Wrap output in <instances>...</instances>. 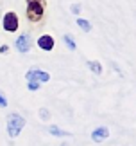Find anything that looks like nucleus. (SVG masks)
<instances>
[{
  "mask_svg": "<svg viewBox=\"0 0 136 146\" xmlns=\"http://www.w3.org/2000/svg\"><path fill=\"white\" fill-rule=\"evenodd\" d=\"M47 13V0H27L25 15L31 24H39Z\"/></svg>",
  "mask_w": 136,
  "mask_h": 146,
  "instance_id": "nucleus-1",
  "label": "nucleus"
},
{
  "mask_svg": "<svg viewBox=\"0 0 136 146\" xmlns=\"http://www.w3.org/2000/svg\"><path fill=\"white\" fill-rule=\"evenodd\" d=\"M25 117L18 114V112H11V114L7 115V119H5V130H7V135L11 139H16L22 133V130H24L25 126Z\"/></svg>",
  "mask_w": 136,
  "mask_h": 146,
  "instance_id": "nucleus-2",
  "label": "nucleus"
},
{
  "mask_svg": "<svg viewBox=\"0 0 136 146\" xmlns=\"http://www.w3.org/2000/svg\"><path fill=\"white\" fill-rule=\"evenodd\" d=\"M2 27H4V31H7V33H16L20 29L18 15H16L14 11H7V13L2 16Z\"/></svg>",
  "mask_w": 136,
  "mask_h": 146,
  "instance_id": "nucleus-3",
  "label": "nucleus"
},
{
  "mask_svg": "<svg viewBox=\"0 0 136 146\" xmlns=\"http://www.w3.org/2000/svg\"><path fill=\"white\" fill-rule=\"evenodd\" d=\"M34 45V42H32V36H31V33H22V35L14 40V47L18 52L22 54H25V52H29V50L32 49Z\"/></svg>",
  "mask_w": 136,
  "mask_h": 146,
  "instance_id": "nucleus-4",
  "label": "nucleus"
},
{
  "mask_svg": "<svg viewBox=\"0 0 136 146\" xmlns=\"http://www.w3.org/2000/svg\"><path fill=\"white\" fill-rule=\"evenodd\" d=\"M25 80L27 81H38V83H47L50 80V74L47 70H41V69H29L25 74Z\"/></svg>",
  "mask_w": 136,
  "mask_h": 146,
  "instance_id": "nucleus-5",
  "label": "nucleus"
},
{
  "mask_svg": "<svg viewBox=\"0 0 136 146\" xmlns=\"http://www.w3.org/2000/svg\"><path fill=\"white\" fill-rule=\"evenodd\" d=\"M36 45L41 50L50 52V50H54V47H56V40H54V36H50V35H41L36 40Z\"/></svg>",
  "mask_w": 136,
  "mask_h": 146,
  "instance_id": "nucleus-6",
  "label": "nucleus"
},
{
  "mask_svg": "<svg viewBox=\"0 0 136 146\" xmlns=\"http://www.w3.org/2000/svg\"><path fill=\"white\" fill-rule=\"evenodd\" d=\"M107 137H109L107 126H99L92 132V141H95V143H102V141H106Z\"/></svg>",
  "mask_w": 136,
  "mask_h": 146,
  "instance_id": "nucleus-7",
  "label": "nucleus"
},
{
  "mask_svg": "<svg viewBox=\"0 0 136 146\" xmlns=\"http://www.w3.org/2000/svg\"><path fill=\"white\" fill-rule=\"evenodd\" d=\"M48 133H50V135H54V137H72L73 135L72 132H65V130H61V128L56 126V125H50L48 126Z\"/></svg>",
  "mask_w": 136,
  "mask_h": 146,
  "instance_id": "nucleus-8",
  "label": "nucleus"
},
{
  "mask_svg": "<svg viewBox=\"0 0 136 146\" xmlns=\"http://www.w3.org/2000/svg\"><path fill=\"white\" fill-rule=\"evenodd\" d=\"M88 69L92 70L93 74H97V76L102 74V65H100V61H97V60H90L88 61Z\"/></svg>",
  "mask_w": 136,
  "mask_h": 146,
  "instance_id": "nucleus-9",
  "label": "nucleus"
},
{
  "mask_svg": "<svg viewBox=\"0 0 136 146\" xmlns=\"http://www.w3.org/2000/svg\"><path fill=\"white\" fill-rule=\"evenodd\" d=\"M75 24H77V27H79V29H81V31H84V33H90V31H92V24H90L88 20H84V18H79V16H77Z\"/></svg>",
  "mask_w": 136,
  "mask_h": 146,
  "instance_id": "nucleus-10",
  "label": "nucleus"
},
{
  "mask_svg": "<svg viewBox=\"0 0 136 146\" xmlns=\"http://www.w3.org/2000/svg\"><path fill=\"white\" fill-rule=\"evenodd\" d=\"M63 42H65V45L70 50H75L77 49V43H75V40H73L72 35H63Z\"/></svg>",
  "mask_w": 136,
  "mask_h": 146,
  "instance_id": "nucleus-11",
  "label": "nucleus"
},
{
  "mask_svg": "<svg viewBox=\"0 0 136 146\" xmlns=\"http://www.w3.org/2000/svg\"><path fill=\"white\" fill-rule=\"evenodd\" d=\"M38 115H39V119H41V121H48L50 119V112H48V108H45V106L38 110Z\"/></svg>",
  "mask_w": 136,
  "mask_h": 146,
  "instance_id": "nucleus-12",
  "label": "nucleus"
},
{
  "mask_svg": "<svg viewBox=\"0 0 136 146\" xmlns=\"http://www.w3.org/2000/svg\"><path fill=\"white\" fill-rule=\"evenodd\" d=\"M39 85H41V83H38V81H27V88H29L31 92L39 90Z\"/></svg>",
  "mask_w": 136,
  "mask_h": 146,
  "instance_id": "nucleus-13",
  "label": "nucleus"
},
{
  "mask_svg": "<svg viewBox=\"0 0 136 146\" xmlns=\"http://www.w3.org/2000/svg\"><path fill=\"white\" fill-rule=\"evenodd\" d=\"M81 9H82V5H81V4H72V5H70V11H72V15H75V16H79V13H81Z\"/></svg>",
  "mask_w": 136,
  "mask_h": 146,
  "instance_id": "nucleus-14",
  "label": "nucleus"
},
{
  "mask_svg": "<svg viewBox=\"0 0 136 146\" xmlns=\"http://www.w3.org/2000/svg\"><path fill=\"white\" fill-rule=\"evenodd\" d=\"M5 106H7V98L0 92V108H5Z\"/></svg>",
  "mask_w": 136,
  "mask_h": 146,
  "instance_id": "nucleus-15",
  "label": "nucleus"
},
{
  "mask_svg": "<svg viewBox=\"0 0 136 146\" xmlns=\"http://www.w3.org/2000/svg\"><path fill=\"white\" fill-rule=\"evenodd\" d=\"M5 52H9V45H2V47H0V54H5Z\"/></svg>",
  "mask_w": 136,
  "mask_h": 146,
  "instance_id": "nucleus-16",
  "label": "nucleus"
},
{
  "mask_svg": "<svg viewBox=\"0 0 136 146\" xmlns=\"http://www.w3.org/2000/svg\"><path fill=\"white\" fill-rule=\"evenodd\" d=\"M111 67H113V69H115L116 72H120V69H118V65H116V63H111Z\"/></svg>",
  "mask_w": 136,
  "mask_h": 146,
  "instance_id": "nucleus-17",
  "label": "nucleus"
},
{
  "mask_svg": "<svg viewBox=\"0 0 136 146\" xmlns=\"http://www.w3.org/2000/svg\"><path fill=\"white\" fill-rule=\"evenodd\" d=\"M124 146H129V144H124Z\"/></svg>",
  "mask_w": 136,
  "mask_h": 146,
  "instance_id": "nucleus-18",
  "label": "nucleus"
}]
</instances>
